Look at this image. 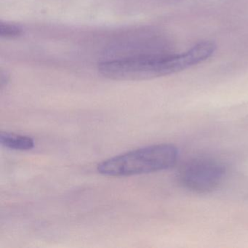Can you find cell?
I'll list each match as a JSON object with an SVG mask.
<instances>
[{"mask_svg": "<svg viewBox=\"0 0 248 248\" xmlns=\"http://www.w3.org/2000/svg\"><path fill=\"white\" fill-rule=\"evenodd\" d=\"M223 164L210 157H197L186 162L178 171L180 184L188 191L208 194L217 189L224 180Z\"/></svg>", "mask_w": 248, "mask_h": 248, "instance_id": "cell-3", "label": "cell"}, {"mask_svg": "<svg viewBox=\"0 0 248 248\" xmlns=\"http://www.w3.org/2000/svg\"><path fill=\"white\" fill-rule=\"evenodd\" d=\"M0 143L14 150L29 151L34 147V140L31 137L4 132L0 133Z\"/></svg>", "mask_w": 248, "mask_h": 248, "instance_id": "cell-4", "label": "cell"}, {"mask_svg": "<svg viewBox=\"0 0 248 248\" xmlns=\"http://www.w3.org/2000/svg\"><path fill=\"white\" fill-rule=\"evenodd\" d=\"M178 159L176 146L169 143L152 145L106 159L97 166L101 175L126 177L159 172L172 168Z\"/></svg>", "mask_w": 248, "mask_h": 248, "instance_id": "cell-1", "label": "cell"}, {"mask_svg": "<svg viewBox=\"0 0 248 248\" xmlns=\"http://www.w3.org/2000/svg\"><path fill=\"white\" fill-rule=\"evenodd\" d=\"M21 27L16 24L1 23L0 24V36L5 38H15L22 34Z\"/></svg>", "mask_w": 248, "mask_h": 248, "instance_id": "cell-5", "label": "cell"}, {"mask_svg": "<svg viewBox=\"0 0 248 248\" xmlns=\"http://www.w3.org/2000/svg\"><path fill=\"white\" fill-rule=\"evenodd\" d=\"M178 54L163 53L133 59L103 62L98 66L100 74L114 80H144L182 72Z\"/></svg>", "mask_w": 248, "mask_h": 248, "instance_id": "cell-2", "label": "cell"}]
</instances>
